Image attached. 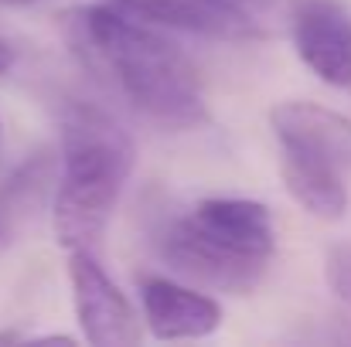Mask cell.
<instances>
[{"mask_svg":"<svg viewBox=\"0 0 351 347\" xmlns=\"http://www.w3.org/2000/svg\"><path fill=\"white\" fill-rule=\"evenodd\" d=\"M69 34L82 62L157 126L198 129L208 123L198 68L160 27L133 21L103 0L72 10Z\"/></svg>","mask_w":351,"mask_h":347,"instance_id":"cell-1","label":"cell"},{"mask_svg":"<svg viewBox=\"0 0 351 347\" xmlns=\"http://www.w3.org/2000/svg\"><path fill=\"white\" fill-rule=\"evenodd\" d=\"M62 174L51 201L55 238L65 252H96L133 174V140L96 106L72 103L62 113Z\"/></svg>","mask_w":351,"mask_h":347,"instance_id":"cell-2","label":"cell"},{"mask_svg":"<svg viewBox=\"0 0 351 347\" xmlns=\"http://www.w3.org/2000/svg\"><path fill=\"white\" fill-rule=\"evenodd\" d=\"M160 259L195 286L245 296L252 293L276 252L273 215L252 198H205L160 231Z\"/></svg>","mask_w":351,"mask_h":347,"instance_id":"cell-3","label":"cell"},{"mask_svg":"<svg viewBox=\"0 0 351 347\" xmlns=\"http://www.w3.org/2000/svg\"><path fill=\"white\" fill-rule=\"evenodd\" d=\"M72 303L82 337L93 347H133L143 337V320L130 296L110 279L96 252H69Z\"/></svg>","mask_w":351,"mask_h":347,"instance_id":"cell-4","label":"cell"},{"mask_svg":"<svg viewBox=\"0 0 351 347\" xmlns=\"http://www.w3.org/2000/svg\"><path fill=\"white\" fill-rule=\"evenodd\" d=\"M297 58L331 89H351V14L341 0H290Z\"/></svg>","mask_w":351,"mask_h":347,"instance_id":"cell-5","label":"cell"},{"mask_svg":"<svg viewBox=\"0 0 351 347\" xmlns=\"http://www.w3.org/2000/svg\"><path fill=\"white\" fill-rule=\"evenodd\" d=\"M143 324L157 341H202L222 327V307L195 283L143 276L140 279Z\"/></svg>","mask_w":351,"mask_h":347,"instance_id":"cell-6","label":"cell"},{"mask_svg":"<svg viewBox=\"0 0 351 347\" xmlns=\"http://www.w3.org/2000/svg\"><path fill=\"white\" fill-rule=\"evenodd\" d=\"M106 3L160 31H184L215 41H252L266 34L263 24L235 14L232 7L219 0H106Z\"/></svg>","mask_w":351,"mask_h":347,"instance_id":"cell-7","label":"cell"},{"mask_svg":"<svg viewBox=\"0 0 351 347\" xmlns=\"http://www.w3.org/2000/svg\"><path fill=\"white\" fill-rule=\"evenodd\" d=\"M269 126L283 150H297L351 170V119L317 103H280L269 113Z\"/></svg>","mask_w":351,"mask_h":347,"instance_id":"cell-8","label":"cell"},{"mask_svg":"<svg viewBox=\"0 0 351 347\" xmlns=\"http://www.w3.org/2000/svg\"><path fill=\"white\" fill-rule=\"evenodd\" d=\"M58 174H62V153L41 146L0 181V222L10 242L27 225H34V218L45 211L48 201H55Z\"/></svg>","mask_w":351,"mask_h":347,"instance_id":"cell-9","label":"cell"},{"mask_svg":"<svg viewBox=\"0 0 351 347\" xmlns=\"http://www.w3.org/2000/svg\"><path fill=\"white\" fill-rule=\"evenodd\" d=\"M280 177H283L287 194L307 215H314L321 222L345 218L351 198H348V184H345V170L341 167H335L328 160H317V157H307V153H297V150H283Z\"/></svg>","mask_w":351,"mask_h":347,"instance_id":"cell-10","label":"cell"},{"mask_svg":"<svg viewBox=\"0 0 351 347\" xmlns=\"http://www.w3.org/2000/svg\"><path fill=\"white\" fill-rule=\"evenodd\" d=\"M324 279L331 286V293L351 307V242H338L328 248L324 255Z\"/></svg>","mask_w":351,"mask_h":347,"instance_id":"cell-11","label":"cell"},{"mask_svg":"<svg viewBox=\"0 0 351 347\" xmlns=\"http://www.w3.org/2000/svg\"><path fill=\"white\" fill-rule=\"evenodd\" d=\"M14 62H17V51H14V48H10V44L0 38V75H7V72L14 68Z\"/></svg>","mask_w":351,"mask_h":347,"instance_id":"cell-12","label":"cell"},{"mask_svg":"<svg viewBox=\"0 0 351 347\" xmlns=\"http://www.w3.org/2000/svg\"><path fill=\"white\" fill-rule=\"evenodd\" d=\"M10 245V235H7V229H3V222H0V248H7Z\"/></svg>","mask_w":351,"mask_h":347,"instance_id":"cell-13","label":"cell"},{"mask_svg":"<svg viewBox=\"0 0 351 347\" xmlns=\"http://www.w3.org/2000/svg\"><path fill=\"white\" fill-rule=\"evenodd\" d=\"M0 153H3V123H0ZM3 181V177H0Z\"/></svg>","mask_w":351,"mask_h":347,"instance_id":"cell-14","label":"cell"}]
</instances>
